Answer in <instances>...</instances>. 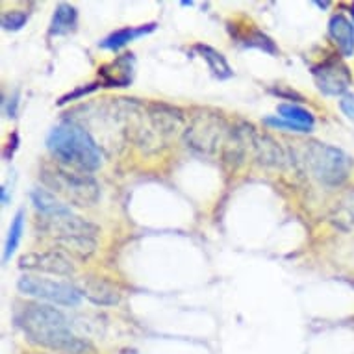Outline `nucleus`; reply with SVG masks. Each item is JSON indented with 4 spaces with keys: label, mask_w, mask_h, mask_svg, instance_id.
<instances>
[{
    "label": "nucleus",
    "mask_w": 354,
    "mask_h": 354,
    "mask_svg": "<svg viewBox=\"0 0 354 354\" xmlns=\"http://www.w3.org/2000/svg\"><path fill=\"white\" fill-rule=\"evenodd\" d=\"M15 321L30 342L54 353L82 354L89 347L73 332L67 317L47 304H24L15 315Z\"/></svg>",
    "instance_id": "1"
},
{
    "label": "nucleus",
    "mask_w": 354,
    "mask_h": 354,
    "mask_svg": "<svg viewBox=\"0 0 354 354\" xmlns=\"http://www.w3.org/2000/svg\"><path fill=\"white\" fill-rule=\"evenodd\" d=\"M48 151L64 167L95 171L102 165V152L86 128L73 121L62 122L47 138Z\"/></svg>",
    "instance_id": "2"
},
{
    "label": "nucleus",
    "mask_w": 354,
    "mask_h": 354,
    "mask_svg": "<svg viewBox=\"0 0 354 354\" xmlns=\"http://www.w3.org/2000/svg\"><path fill=\"white\" fill-rule=\"evenodd\" d=\"M43 230L56 239L65 250L78 258H87L97 249V234L99 228L93 223L71 214L54 215L43 219Z\"/></svg>",
    "instance_id": "3"
},
{
    "label": "nucleus",
    "mask_w": 354,
    "mask_h": 354,
    "mask_svg": "<svg viewBox=\"0 0 354 354\" xmlns=\"http://www.w3.org/2000/svg\"><path fill=\"white\" fill-rule=\"evenodd\" d=\"M41 176L45 186L50 187L54 193H59L76 206H93L99 201V184L93 176H89L84 171L69 167H45Z\"/></svg>",
    "instance_id": "4"
},
{
    "label": "nucleus",
    "mask_w": 354,
    "mask_h": 354,
    "mask_svg": "<svg viewBox=\"0 0 354 354\" xmlns=\"http://www.w3.org/2000/svg\"><path fill=\"white\" fill-rule=\"evenodd\" d=\"M304 163L315 180L330 187L342 186L353 169V162L345 152L315 141L304 147Z\"/></svg>",
    "instance_id": "5"
},
{
    "label": "nucleus",
    "mask_w": 354,
    "mask_h": 354,
    "mask_svg": "<svg viewBox=\"0 0 354 354\" xmlns=\"http://www.w3.org/2000/svg\"><path fill=\"white\" fill-rule=\"evenodd\" d=\"M234 130L227 124V121L215 113H203L193 119V122L186 130V140L192 149L203 154H214L223 147L227 151L232 141Z\"/></svg>",
    "instance_id": "6"
},
{
    "label": "nucleus",
    "mask_w": 354,
    "mask_h": 354,
    "mask_svg": "<svg viewBox=\"0 0 354 354\" xmlns=\"http://www.w3.org/2000/svg\"><path fill=\"white\" fill-rule=\"evenodd\" d=\"M17 288L24 295L62 304V306H76L82 299V291L76 286L59 282V280L43 279L37 274H23L19 279Z\"/></svg>",
    "instance_id": "7"
},
{
    "label": "nucleus",
    "mask_w": 354,
    "mask_h": 354,
    "mask_svg": "<svg viewBox=\"0 0 354 354\" xmlns=\"http://www.w3.org/2000/svg\"><path fill=\"white\" fill-rule=\"evenodd\" d=\"M312 75H314V80L321 93L328 95V97H343V95H347L348 87L353 86L351 71L347 65L336 58L315 65L312 69Z\"/></svg>",
    "instance_id": "8"
},
{
    "label": "nucleus",
    "mask_w": 354,
    "mask_h": 354,
    "mask_svg": "<svg viewBox=\"0 0 354 354\" xmlns=\"http://www.w3.org/2000/svg\"><path fill=\"white\" fill-rule=\"evenodd\" d=\"M19 268L34 273H48L59 274V277H69L75 273L73 261L59 250H45V252H30L19 260Z\"/></svg>",
    "instance_id": "9"
},
{
    "label": "nucleus",
    "mask_w": 354,
    "mask_h": 354,
    "mask_svg": "<svg viewBox=\"0 0 354 354\" xmlns=\"http://www.w3.org/2000/svg\"><path fill=\"white\" fill-rule=\"evenodd\" d=\"M132 71H134V58L132 54H122L121 58L111 62L100 69L102 84L106 87H124L132 82Z\"/></svg>",
    "instance_id": "10"
},
{
    "label": "nucleus",
    "mask_w": 354,
    "mask_h": 354,
    "mask_svg": "<svg viewBox=\"0 0 354 354\" xmlns=\"http://www.w3.org/2000/svg\"><path fill=\"white\" fill-rule=\"evenodd\" d=\"M328 34H330L332 41L336 43V47L339 48V53L345 58H351L354 54V26L345 15L337 13L330 19L328 23Z\"/></svg>",
    "instance_id": "11"
},
{
    "label": "nucleus",
    "mask_w": 354,
    "mask_h": 354,
    "mask_svg": "<svg viewBox=\"0 0 354 354\" xmlns=\"http://www.w3.org/2000/svg\"><path fill=\"white\" fill-rule=\"evenodd\" d=\"M156 30V24H141V26H127V28H119L115 30L113 34H110L106 37L102 43H100V47L106 48V50H119V48L127 47L128 43H132V41L140 39L143 35L151 34Z\"/></svg>",
    "instance_id": "12"
},
{
    "label": "nucleus",
    "mask_w": 354,
    "mask_h": 354,
    "mask_svg": "<svg viewBox=\"0 0 354 354\" xmlns=\"http://www.w3.org/2000/svg\"><path fill=\"white\" fill-rule=\"evenodd\" d=\"M80 291L82 295H86L87 299H91L97 304H104V306L117 304L119 299H121L119 290H117L115 286L102 279H87Z\"/></svg>",
    "instance_id": "13"
},
{
    "label": "nucleus",
    "mask_w": 354,
    "mask_h": 354,
    "mask_svg": "<svg viewBox=\"0 0 354 354\" xmlns=\"http://www.w3.org/2000/svg\"><path fill=\"white\" fill-rule=\"evenodd\" d=\"M30 197H32V203H34L35 209H37L43 217H54V215L71 214L69 206L62 203L54 193L47 192V189L35 187Z\"/></svg>",
    "instance_id": "14"
},
{
    "label": "nucleus",
    "mask_w": 354,
    "mask_h": 354,
    "mask_svg": "<svg viewBox=\"0 0 354 354\" xmlns=\"http://www.w3.org/2000/svg\"><path fill=\"white\" fill-rule=\"evenodd\" d=\"M76 21H78V12L75 6L71 4H59L54 10L53 23H50V35H65L76 28Z\"/></svg>",
    "instance_id": "15"
},
{
    "label": "nucleus",
    "mask_w": 354,
    "mask_h": 354,
    "mask_svg": "<svg viewBox=\"0 0 354 354\" xmlns=\"http://www.w3.org/2000/svg\"><path fill=\"white\" fill-rule=\"evenodd\" d=\"M195 50L203 56L204 62L208 64L209 71H212L217 78L225 80V78H230V76L234 75L232 69H230V65H228V62L225 59V56L221 53H217L215 48L208 47V45H197Z\"/></svg>",
    "instance_id": "16"
},
{
    "label": "nucleus",
    "mask_w": 354,
    "mask_h": 354,
    "mask_svg": "<svg viewBox=\"0 0 354 354\" xmlns=\"http://www.w3.org/2000/svg\"><path fill=\"white\" fill-rule=\"evenodd\" d=\"M24 219H26V212H24V209H19L12 221L10 232H8L6 247H4V261H8L12 258V254L17 250L19 243H21V238H23L24 230Z\"/></svg>",
    "instance_id": "17"
},
{
    "label": "nucleus",
    "mask_w": 354,
    "mask_h": 354,
    "mask_svg": "<svg viewBox=\"0 0 354 354\" xmlns=\"http://www.w3.org/2000/svg\"><path fill=\"white\" fill-rule=\"evenodd\" d=\"M279 113L282 119L295 122V124H302V127H314V115L308 110L295 104H280Z\"/></svg>",
    "instance_id": "18"
},
{
    "label": "nucleus",
    "mask_w": 354,
    "mask_h": 354,
    "mask_svg": "<svg viewBox=\"0 0 354 354\" xmlns=\"http://www.w3.org/2000/svg\"><path fill=\"white\" fill-rule=\"evenodd\" d=\"M263 124L268 127L279 128V130H288V132H301V134H306V132H312V127H302V124H295V122L288 121V119H282L279 115H269L263 119Z\"/></svg>",
    "instance_id": "19"
},
{
    "label": "nucleus",
    "mask_w": 354,
    "mask_h": 354,
    "mask_svg": "<svg viewBox=\"0 0 354 354\" xmlns=\"http://www.w3.org/2000/svg\"><path fill=\"white\" fill-rule=\"evenodd\" d=\"M28 21V13L19 12V10H13V12H6L2 15V28L12 30V32H17L26 24Z\"/></svg>",
    "instance_id": "20"
},
{
    "label": "nucleus",
    "mask_w": 354,
    "mask_h": 354,
    "mask_svg": "<svg viewBox=\"0 0 354 354\" xmlns=\"http://www.w3.org/2000/svg\"><path fill=\"white\" fill-rule=\"evenodd\" d=\"M337 223L354 227V193H351L337 208Z\"/></svg>",
    "instance_id": "21"
},
{
    "label": "nucleus",
    "mask_w": 354,
    "mask_h": 354,
    "mask_svg": "<svg viewBox=\"0 0 354 354\" xmlns=\"http://www.w3.org/2000/svg\"><path fill=\"white\" fill-rule=\"evenodd\" d=\"M339 108H342L343 113L347 115V119L354 121V95H343L342 99H339Z\"/></svg>",
    "instance_id": "22"
},
{
    "label": "nucleus",
    "mask_w": 354,
    "mask_h": 354,
    "mask_svg": "<svg viewBox=\"0 0 354 354\" xmlns=\"http://www.w3.org/2000/svg\"><path fill=\"white\" fill-rule=\"evenodd\" d=\"M97 89V84H89L87 87H80V89H76L75 93H69L67 97H64V99L59 100V104H65V102H71V100H75V99H80L82 95H87V93H91V91H95Z\"/></svg>",
    "instance_id": "23"
},
{
    "label": "nucleus",
    "mask_w": 354,
    "mask_h": 354,
    "mask_svg": "<svg viewBox=\"0 0 354 354\" xmlns=\"http://www.w3.org/2000/svg\"><path fill=\"white\" fill-rule=\"evenodd\" d=\"M17 95H13V99L10 100H4V104L8 106L6 108V113L8 117H15V113H17Z\"/></svg>",
    "instance_id": "24"
},
{
    "label": "nucleus",
    "mask_w": 354,
    "mask_h": 354,
    "mask_svg": "<svg viewBox=\"0 0 354 354\" xmlns=\"http://www.w3.org/2000/svg\"><path fill=\"white\" fill-rule=\"evenodd\" d=\"M315 4H317V6H319V8H328V6H330V2H315Z\"/></svg>",
    "instance_id": "25"
},
{
    "label": "nucleus",
    "mask_w": 354,
    "mask_h": 354,
    "mask_svg": "<svg viewBox=\"0 0 354 354\" xmlns=\"http://www.w3.org/2000/svg\"><path fill=\"white\" fill-rule=\"evenodd\" d=\"M351 13H353V17H354V4H353V8H351Z\"/></svg>",
    "instance_id": "26"
}]
</instances>
